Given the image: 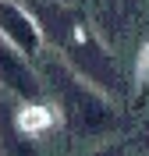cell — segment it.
<instances>
[{
  "label": "cell",
  "instance_id": "52a82bcc",
  "mask_svg": "<svg viewBox=\"0 0 149 156\" xmlns=\"http://www.w3.org/2000/svg\"><path fill=\"white\" fill-rule=\"evenodd\" d=\"M96 156H110V153H107V149H103V153H96Z\"/></svg>",
  "mask_w": 149,
  "mask_h": 156
},
{
  "label": "cell",
  "instance_id": "6da1fadb",
  "mask_svg": "<svg viewBox=\"0 0 149 156\" xmlns=\"http://www.w3.org/2000/svg\"><path fill=\"white\" fill-rule=\"evenodd\" d=\"M29 11L36 14L43 29V39H46L53 53H57L71 71H78L85 82L107 92L110 99L124 96V78L117 71V60L103 46V39L92 32V25L85 21V14L75 7H60V4H36L32 0Z\"/></svg>",
  "mask_w": 149,
  "mask_h": 156
},
{
  "label": "cell",
  "instance_id": "5b68a950",
  "mask_svg": "<svg viewBox=\"0 0 149 156\" xmlns=\"http://www.w3.org/2000/svg\"><path fill=\"white\" fill-rule=\"evenodd\" d=\"M0 156H43L39 142L21 128V107L0 96Z\"/></svg>",
  "mask_w": 149,
  "mask_h": 156
},
{
  "label": "cell",
  "instance_id": "8992f818",
  "mask_svg": "<svg viewBox=\"0 0 149 156\" xmlns=\"http://www.w3.org/2000/svg\"><path fill=\"white\" fill-rule=\"evenodd\" d=\"M135 89H139V99L146 103L149 99V43H146V50L139 57V68H135Z\"/></svg>",
  "mask_w": 149,
  "mask_h": 156
},
{
  "label": "cell",
  "instance_id": "277c9868",
  "mask_svg": "<svg viewBox=\"0 0 149 156\" xmlns=\"http://www.w3.org/2000/svg\"><path fill=\"white\" fill-rule=\"evenodd\" d=\"M0 36L7 39V43H14L29 60H36L43 53V46H46L36 14L21 0H0Z\"/></svg>",
  "mask_w": 149,
  "mask_h": 156
},
{
  "label": "cell",
  "instance_id": "3957f363",
  "mask_svg": "<svg viewBox=\"0 0 149 156\" xmlns=\"http://www.w3.org/2000/svg\"><path fill=\"white\" fill-rule=\"evenodd\" d=\"M32 64L36 60H29L14 43L0 36V89L11 92L18 103H39L43 99V78Z\"/></svg>",
  "mask_w": 149,
  "mask_h": 156
},
{
  "label": "cell",
  "instance_id": "ba28073f",
  "mask_svg": "<svg viewBox=\"0 0 149 156\" xmlns=\"http://www.w3.org/2000/svg\"><path fill=\"white\" fill-rule=\"evenodd\" d=\"M110 4H114V0H110Z\"/></svg>",
  "mask_w": 149,
  "mask_h": 156
},
{
  "label": "cell",
  "instance_id": "7a4b0ae2",
  "mask_svg": "<svg viewBox=\"0 0 149 156\" xmlns=\"http://www.w3.org/2000/svg\"><path fill=\"white\" fill-rule=\"evenodd\" d=\"M39 78H43V92L50 96L53 110L60 114V124L75 131L82 138H96L114 131L117 124V107L107 92H99L92 82L71 71L57 53L43 57L39 53Z\"/></svg>",
  "mask_w": 149,
  "mask_h": 156
}]
</instances>
